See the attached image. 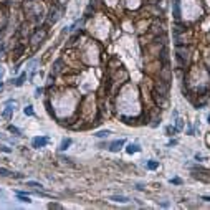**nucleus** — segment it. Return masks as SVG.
<instances>
[{"label": "nucleus", "instance_id": "5", "mask_svg": "<svg viewBox=\"0 0 210 210\" xmlns=\"http://www.w3.org/2000/svg\"><path fill=\"white\" fill-rule=\"evenodd\" d=\"M71 144H73V141H71L70 137H68V139H63L61 141V144H60V151H66Z\"/></svg>", "mask_w": 210, "mask_h": 210}, {"label": "nucleus", "instance_id": "14", "mask_svg": "<svg viewBox=\"0 0 210 210\" xmlns=\"http://www.w3.org/2000/svg\"><path fill=\"white\" fill-rule=\"evenodd\" d=\"M174 5H175V8H174V17L179 18V13H180V12H179V0H175Z\"/></svg>", "mask_w": 210, "mask_h": 210}, {"label": "nucleus", "instance_id": "21", "mask_svg": "<svg viewBox=\"0 0 210 210\" xmlns=\"http://www.w3.org/2000/svg\"><path fill=\"white\" fill-rule=\"evenodd\" d=\"M195 159H197V161H202V159H204V156H202V154H195Z\"/></svg>", "mask_w": 210, "mask_h": 210}, {"label": "nucleus", "instance_id": "15", "mask_svg": "<svg viewBox=\"0 0 210 210\" xmlns=\"http://www.w3.org/2000/svg\"><path fill=\"white\" fill-rule=\"evenodd\" d=\"M23 113L27 114V116H33V109H32V106H27L23 109Z\"/></svg>", "mask_w": 210, "mask_h": 210}, {"label": "nucleus", "instance_id": "1", "mask_svg": "<svg viewBox=\"0 0 210 210\" xmlns=\"http://www.w3.org/2000/svg\"><path fill=\"white\" fill-rule=\"evenodd\" d=\"M48 144V137H45V136H38V137H33V141H32V146L35 147V149H40V147H45Z\"/></svg>", "mask_w": 210, "mask_h": 210}, {"label": "nucleus", "instance_id": "8", "mask_svg": "<svg viewBox=\"0 0 210 210\" xmlns=\"http://www.w3.org/2000/svg\"><path fill=\"white\" fill-rule=\"evenodd\" d=\"M109 134H111V131H108V129H104V131H98V132L94 134V137H99V139H101V137H108Z\"/></svg>", "mask_w": 210, "mask_h": 210}, {"label": "nucleus", "instance_id": "25", "mask_svg": "<svg viewBox=\"0 0 210 210\" xmlns=\"http://www.w3.org/2000/svg\"><path fill=\"white\" fill-rule=\"evenodd\" d=\"M0 76H2V70H0Z\"/></svg>", "mask_w": 210, "mask_h": 210}, {"label": "nucleus", "instance_id": "4", "mask_svg": "<svg viewBox=\"0 0 210 210\" xmlns=\"http://www.w3.org/2000/svg\"><path fill=\"white\" fill-rule=\"evenodd\" d=\"M141 147L139 144H128V147H126V152L128 154H136V152H139Z\"/></svg>", "mask_w": 210, "mask_h": 210}, {"label": "nucleus", "instance_id": "18", "mask_svg": "<svg viewBox=\"0 0 210 210\" xmlns=\"http://www.w3.org/2000/svg\"><path fill=\"white\" fill-rule=\"evenodd\" d=\"M8 129H10L12 132H15V134H20V131H18V129L15 128V126H10V128H8Z\"/></svg>", "mask_w": 210, "mask_h": 210}, {"label": "nucleus", "instance_id": "9", "mask_svg": "<svg viewBox=\"0 0 210 210\" xmlns=\"http://www.w3.org/2000/svg\"><path fill=\"white\" fill-rule=\"evenodd\" d=\"M146 167L149 170H154V169H157L159 167V162H154V161H149V162L146 164Z\"/></svg>", "mask_w": 210, "mask_h": 210}, {"label": "nucleus", "instance_id": "7", "mask_svg": "<svg viewBox=\"0 0 210 210\" xmlns=\"http://www.w3.org/2000/svg\"><path fill=\"white\" fill-rule=\"evenodd\" d=\"M25 78H27V73H22V76H18L17 80L13 81V84H15V86H22V84H23V80H25Z\"/></svg>", "mask_w": 210, "mask_h": 210}, {"label": "nucleus", "instance_id": "12", "mask_svg": "<svg viewBox=\"0 0 210 210\" xmlns=\"http://www.w3.org/2000/svg\"><path fill=\"white\" fill-rule=\"evenodd\" d=\"M12 111H13V108H7L5 111L2 113V116H3V117H10V116H12Z\"/></svg>", "mask_w": 210, "mask_h": 210}, {"label": "nucleus", "instance_id": "17", "mask_svg": "<svg viewBox=\"0 0 210 210\" xmlns=\"http://www.w3.org/2000/svg\"><path fill=\"white\" fill-rule=\"evenodd\" d=\"M177 129H182L184 128V124H182V119H177V126H175Z\"/></svg>", "mask_w": 210, "mask_h": 210}, {"label": "nucleus", "instance_id": "22", "mask_svg": "<svg viewBox=\"0 0 210 210\" xmlns=\"http://www.w3.org/2000/svg\"><path fill=\"white\" fill-rule=\"evenodd\" d=\"M202 200H205V202H210V197H209V195H202Z\"/></svg>", "mask_w": 210, "mask_h": 210}, {"label": "nucleus", "instance_id": "3", "mask_svg": "<svg viewBox=\"0 0 210 210\" xmlns=\"http://www.w3.org/2000/svg\"><path fill=\"white\" fill-rule=\"evenodd\" d=\"M109 200L119 202V204H126V202H129V197H126V195H113V197H109Z\"/></svg>", "mask_w": 210, "mask_h": 210}, {"label": "nucleus", "instance_id": "10", "mask_svg": "<svg viewBox=\"0 0 210 210\" xmlns=\"http://www.w3.org/2000/svg\"><path fill=\"white\" fill-rule=\"evenodd\" d=\"M177 131H179V129H177V128H172V126H167V128H165V132H167V136H174Z\"/></svg>", "mask_w": 210, "mask_h": 210}, {"label": "nucleus", "instance_id": "19", "mask_svg": "<svg viewBox=\"0 0 210 210\" xmlns=\"http://www.w3.org/2000/svg\"><path fill=\"white\" fill-rule=\"evenodd\" d=\"M41 91H43V89H41V88H36V91H35V96H36V98H40Z\"/></svg>", "mask_w": 210, "mask_h": 210}, {"label": "nucleus", "instance_id": "24", "mask_svg": "<svg viewBox=\"0 0 210 210\" xmlns=\"http://www.w3.org/2000/svg\"><path fill=\"white\" fill-rule=\"evenodd\" d=\"M2 88H3V84H2V83H0V89H2Z\"/></svg>", "mask_w": 210, "mask_h": 210}, {"label": "nucleus", "instance_id": "20", "mask_svg": "<svg viewBox=\"0 0 210 210\" xmlns=\"http://www.w3.org/2000/svg\"><path fill=\"white\" fill-rule=\"evenodd\" d=\"M50 209H61L60 204H50Z\"/></svg>", "mask_w": 210, "mask_h": 210}, {"label": "nucleus", "instance_id": "11", "mask_svg": "<svg viewBox=\"0 0 210 210\" xmlns=\"http://www.w3.org/2000/svg\"><path fill=\"white\" fill-rule=\"evenodd\" d=\"M27 185H28V187H33V189H41V187H43L41 184H38V182H33V180H28V182H27Z\"/></svg>", "mask_w": 210, "mask_h": 210}, {"label": "nucleus", "instance_id": "23", "mask_svg": "<svg viewBox=\"0 0 210 210\" xmlns=\"http://www.w3.org/2000/svg\"><path fill=\"white\" fill-rule=\"evenodd\" d=\"M170 182H172V184H180V180H179V179H172Z\"/></svg>", "mask_w": 210, "mask_h": 210}, {"label": "nucleus", "instance_id": "6", "mask_svg": "<svg viewBox=\"0 0 210 210\" xmlns=\"http://www.w3.org/2000/svg\"><path fill=\"white\" fill-rule=\"evenodd\" d=\"M58 18H60L58 12H56V10H51V13H50V17H48V22H50V23H55V22H56Z\"/></svg>", "mask_w": 210, "mask_h": 210}, {"label": "nucleus", "instance_id": "2", "mask_svg": "<svg viewBox=\"0 0 210 210\" xmlns=\"http://www.w3.org/2000/svg\"><path fill=\"white\" fill-rule=\"evenodd\" d=\"M124 144H126V141H124V139L114 141V142H111V144L108 146V149H109V151H111V152H117V151H119V149H121V147L124 146Z\"/></svg>", "mask_w": 210, "mask_h": 210}, {"label": "nucleus", "instance_id": "13", "mask_svg": "<svg viewBox=\"0 0 210 210\" xmlns=\"http://www.w3.org/2000/svg\"><path fill=\"white\" fill-rule=\"evenodd\" d=\"M0 175L8 177V175H12V172H10V170H7V169H3V167H0Z\"/></svg>", "mask_w": 210, "mask_h": 210}, {"label": "nucleus", "instance_id": "16", "mask_svg": "<svg viewBox=\"0 0 210 210\" xmlns=\"http://www.w3.org/2000/svg\"><path fill=\"white\" fill-rule=\"evenodd\" d=\"M0 151H2V152H7V154H10V152H12V149H10V147H7V146H0Z\"/></svg>", "mask_w": 210, "mask_h": 210}]
</instances>
